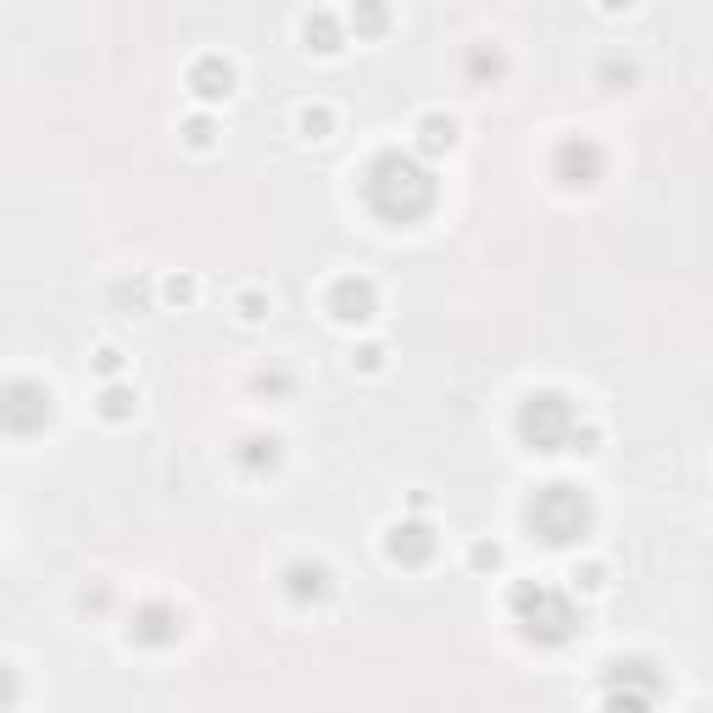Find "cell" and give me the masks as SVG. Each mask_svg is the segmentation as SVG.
<instances>
[{
    "mask_svg": "<svg viewBox=\"0 0 713 713\" xmlns=\"http://www.w3.org/2000/svg\"><path fill=\"white\" fill-rule=\"evenodd\" d=\"M363 201L385 223H418L435 207V173L424 167L418 151H380L363 167Z\"/></svg>",
    "mask_w": 713,
    "mask_h": 713,
    "instance_id": "cell-1",
    "label": "cell"
},
{
    "mask_svg": "<svg viewBox=\"0 0 713 713\" xmlns=\"http://www.w3.org/2000/svg\"><path fill=\"white\" fill-rule=\"evenodd\" d=\"M507 613L513 624L535 641V647H563L580 636V602L563 591V585H547V580H518L507 591Z\"/></svg>",
    "mask_w": 713,
    "mask_h": 713,
    "instance_id": "cell-2",
    "label": "cell"
},
{
    "mask_svg": "<svg viewBox=\"0 0 713 713\" xmlns=\"http://www.w3.org/2000/svg\"><path fill=\"white\" fill-rule=\"evenodd\" d=\"M524 524L541 535L547 547H574L591 529V496L580 485H569V480H547L524 502Z\"/></svg>",
    "mask_w": 713,
    "mask_h": 713,
    "instance_id": "cell-3",
    "label": "cell"
},
{
    "mask_svg": "<svg viewBox=\"0 0 713 713\" xmlns=\"http://www.w3.org/2000/svg\"><path fill=\"white\" fill-rule=\"evenodd\" d=\"M580 407L563 396V391H529L524 407H518V440L529 446V452H569V440L580 429Z\"/></svg>",
    "mask_w": 713,
    "mask_h": 713,
    "instance_id": "cell-4",
    "label": "cell"
},
{
    "mask_svg": "<svg viewBox=\"0 0 713 713\" xmlns=\"http://www.w3.org/2000/svg\"><path fill=\"white\" fill-rule=\"evenodd\" d=\"M663 674L647 658H613L602 674V713H652Z\"/></svg>",
    "mask_w": 713,
    "mask_h": 713,
    "instance_id": "cell-5",
    "label": "cell"
},
{
    "mask_svg": "<svg viewBox=\"0 0 713 713\" xmlns=\"http://www.w3.org/2000/svg\"><path fill=\"white\" fill-rule=\"evenodd\" d=\"M123 636H129V647L167 652V647H178V636H185V607L167 602V596H145V602H134Z\"/></svg>",
    "mask_w": 713,
    "mask_h": 713,
    "instance_id": "cell-6",
    "label": "cell"
},
{
    "mask_svg": "<svg viewBox=\"0 0 713 713\" xmlns=\"http://www.w3.org/2000/svg\"><path fill=\"white\" fill-rule=\"evenodd\" d=\"M56 413V396L51 385L40 380H7V391H0V424H7V435H40Z\"/></svg>",
    "mask_w": 713,
    "mask_h": 713,
    "instance_id": "cell-7",
    "label": "cell"
},
{
    "mask_svg": "<svg viewBox=\"0 0 713 713\" xmlns=\"http://www.w3.org/2000/svg\"><path fill=\"white\" fill-rule=\"evenodd\" d=\"M602 173H607V156H602V145H596L591 134L558 140V151H552V178H558L563 190H596Z\"/></svg>",
    "mask_w": 713,
    "mask_h": 713,
    "instance_id": "cell-8",
    "label": "cell"
},
{
    "mask_svg": "<svg viewBox=\"0 0 713 713\" xmlns=\"http://www.w3.org/2000/svg\"><path fill=\"white\" fill-rule=\"evenodd\" d=\"M323 307H329V318H334V323H345V329H363V323H374V318H380V285H374L369 274H340V279L329 285Z\"/></svg>",
    "mask_w": 713,
    "mask_h": 713,
    "instance_id": "cell-9",
    "label": "cell"
},
{
    "mask_svg": "<svg viewBox=\"0 0 713 713\" xmlns=\"http://www.w3.org/2000/svg\"><path fill=\"white\" fill-rule=\"evenodd\" d=\"M435 552H440V535H435V524H429L424 513L396 518V524L385 529V558L402 563V569H424Z\"/></svg>",
    "mask_w": 713,
    "mask_h": 713,
    "instance_id": "cell-10",
    "label": "cell"
},
{
    "mask_svg": "<svg viewBox=\"0 0 713 713\" xmlns=\"http://www.w3.org/2000/svg\"><path fill=\"white\" fill-rule=\"evenodd\" d=\"M185 84H190V96H196L201 107H218V101H229V96H234V62H229V56H218V51H201V56L190 62Z\"/></svg>",
    "mask_w": 713,
    "mask_h": 713,
    "instance_id": "cell-11",
    "label": "cell"
},
{
    "mask_svg": "<svg viewBox=\"0 0 713 713\" xmlns=\"http://www.w3.org/2000/svg\"><path fill=\"white\" fill-rule=\"evenodd\" d=\"M279 458H285V440H279V435H240V440L229 446V463H234L245 480L274 474V469H279Z\"/></svg>",
    "mask_w": 713,
    "mask_h": 713,
    "instance_id": "cell-12",
    "label": "cell"
},
{
    "mask_svg": "<svg viewBox=\"0 0 713 713\" xmlns=\"http://www.w3.org/2000/svg\"><path fill=\"white\" fill-rule=\"evenodd\" d=\"M329 563H318V558H296V563H285V574H279V585H285V596L296 602V607H318L323 596H329Z\"/></svg>",
    "mask_w": 713,
    "mask_h": 713,
    "instance_id": "cell-13",
    "label": "cell"
},
{
    "mask_svg": "<svg viewBox=\"0 0 713 713\" xmlns=\"http://www.w3.org/2000/svg\"><path fill=\"white\" fill-rule=\"evenodd\" d=\"M413 145H418L424 162L458 151V118H452V112H424V118L413 123Z\"/></svg>",
    "mask_w": 713,
    "mask_h": 713,
    "instance_id": "cell-14",
    "label": "cell"
},
{
    "mask_svg": "<svg viewBox=\"0 0 713 713\" xmlns=\"http://www.w3.org/2000/svg\"><path fill=\"white\" fill-rule=\"evenodd\" d=\"M301 40H307V51H318V56H334V51H345V23H340L334 12L312 7V12L301 18Z\"/></svg>",
    "mask_w": 713,
    "mask_h": 713,
    "instance_id": "cell-15",
    "label": "cell"
},
{
    "mask_svg": "<svg viewBox=\"0 0 713 713\" xmlns=\"http://www.w3.org/2000/svg\"><path fill=\"white\" fill-rule=\"evenodd\" d=\"M96 413L107 418V424H129L134 413H140V391L134 385H101V396H96Z\"/></svg>",
    "mask_w": 713,
    "mask_h": 713,
    "instance_id": "cell-16",
    "label": "cell"
},
{
    "mask_svg": "<svg viewBox=\"0 0 713 713\" xmlns=\"http://www.w3.org/2000/svg\"><path fill=\"white\" fill-rule=\"evenodd\" d=\"M296 134L312 140V145L334 140V107H329V101H307V107L296 112Z\"/></svg>",
    "mask_w": 713,
    "mask_h": 713,
    "instance_id": "cell-17",
    "label": "cell"
},
{
    "mask_svg": "<svg viewBox=\"0 0 713 713\" xmlns=\"http://www.w3.org/2000/svg\"><path fill=\"white\" fill-rule=\"evenodd\" d=\"M267 312H274V301H267V290H256V285L234 290V318H240V323H262Z\"/></svg>",
    "mask_w": 713,
    "mask_h": 713,
    "instance_id": "cell-18",
    "label": "cell"
},
{
    "mask_svg": "<svg viewBox=\"0 0 713 713\" xmlns=\"http://www.w3.org/2000/svg\"><path fill=\"white\" fill-rule=\"evenodd\" d=\"M156 296H162V307H190V301L201 296V285H196L190 274H167V279L156 285Z\"/></svg>",
    "mask_w": 713,
    "mask_h": 713,
    "instance_id": "cell-19",
    "label": "cell"
},
{
    "mask_svg": "<svg viewBox=\"0 0 713 713\" xmlns=\"http://www.w3.org/2000/svg\"><path fill=\"white\" fill-rule=\"evenodd\" d=\"M385 363H391L385 340H363V345H351V369H356V374H385Z\"/></svg>",
    "mask_w": 713,
    "mask_h": 713,
    "instance_id": "cell-20",
    "label": "cell"
},
{
    "mask_svg": "<svg viewBox=\"0 0 713 713\" xmlns=\"http://www.w3.org/2000/svg\"><path fill=\"white\" fill-rule=\"evenodd\" d=\"M123 363H129V356H123L118 345H96V356H89V369H96L101 385H118V380H123Z\"/></svg>",
    "mask_w": 713,
    "mask_h": 713,
    "instance_id": "cell-21",
    "label": "cell"
},
{
    "mask_svg": "<svg viewBox=\"0 0 713 713\" xmlns=\"http://www.w3.org/2000/svg\"><path fill=\"white\" fill-rule=\"evenodd\" d=\"M178 134H185V145H190V151H212V145H218V123H212L207 112L185 118V129H178Z\"/></svg>",
    "mask_w": 713,
    "mask_h": 713,
    "instance_id": "cell-22",
    "label": "cell"
},
{
    "mask_svg": "<svg viewBox=\"0 0 713 713\" xmlns=\"http://www.w3.org/2000/svg\"><path fill=\"white\" fill-rule=\"evenodd\" d=\"M345 23H351L356 34H369V40H374V34H385V29H391V12H385V7H351V12H345Z\"/></svg>",
    "mask_w": 713,
    "mask_h": 713,
    "instance_id": "cell-23",
    "label": "cell"
},
{
    "mask_svg": "<svg viewBox=\"0 0 713 713\" xmlns=\"http://www.w3.org/2000/svg\"><path fill=\"white\" fill-rule=\"evenodd\" d=\"M502 563H507V547H502V541H474V547H469V569H474V574H496Z\"/></svg>",
    "mask_w": 713,
    "mask_h": 713,
    "instance_id": "cell-24",
    "label": "cell"
},
{
    "mask_svg": "<svg viewBox=\"0 0 713 713\" xmlns=\"http://www.w3.org/2000/svg\"><path fill=\"white\" fill-rule=\"evenodd\" d=\"M502 51H491V45H474L469 51V78H502Z\"/></svg>",
    "mask_w": 713,
    "mask_h": 713,
    "instance_id": "cell-25",
    "label": "cell"
},
{
    "mask_svg": "<svg viewBox=\"0 0 713 713\" xmlns=\"http://www.w3.org/2000/svg\"><path fill=\"white\" fill-rule=\"evenodd\" d=\"M569 580H574V591H580V596H596V591L607 585V563H596V558H591V563H574V574H569Z\"/></svg>",
    "mask_w": 713,
    "mask_h": 713,
    "instance_id": "cell-26",
    "label": "cell"
},
{
    "mask_svg": "<svg viewBox=\"0 0 713 713\" xmlns=\"http://www.w3.org/2000/svg\"><path fill=\"white\" fill-rule=\"evenodd\" d=\"M296 380H290V369H256L251 374V391H262V396H285Z\"/></svg>",
    "mask_w": 713,
    "mask_h": 713,
    "instance_id": "cell-27",
    "label": "cell"
},
{
    "mask_svg": "<svg viewBox=\"0 0 713 713\" xmlns=\"http://www.w3.org/2000/svg\"><path fill=\"white\" fill-rule=\"evenodd\" d=\"M602 84H636V62H618V56H602Z\"/></svg>",
    "mask_w": 713,
    "mask_h": 713,
    "instance_id": "cell-28",
    "label": "cell"
},
{
    "mask_svg": "<svg viewBox=\"0 0 713 713\" xmlns=\"http://www.w3.org/2000/svg\"><path fill=\"white\" fill-rule=\"evenodd\" d=\"M596 446H602V429L585 418V424L574 429V440H569V452H596Z\"/></svg>",
    "mask_w": 713,
    "mask_h": 713,
    "instance_id": "cell-29",
    "label": "cell"
},
{
    "mask_svg": "<svg viewBox=\"0 0 713 713\" xmlns=\"http://www.w3.org/2000/svg\"><path fill=\"white\" fill-rule=\"evenodd\" d=\"M78 602H84V607H107V585H96V591H84Z\"/></svg>",
    "mask_w": 713,
    "mask_h": 713,
    "instance_id": "cell-30",
    "label": "cell"
},
{
    "mask_svg": "<svg viewBox=\"0 0 713 713\" xmlns=\"http://www.w3.org/2000/svg\"><path fill=\"white\" fill-rule=\"evenodd\" d=\"M702 713H713V707H702Z\"/></svg>",
    "mask_w": 713,
    "mask_h": 713,
    "instance_id": "cell-31",
    "label": "cell"
}]
</instances>
